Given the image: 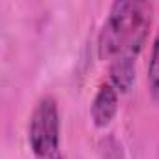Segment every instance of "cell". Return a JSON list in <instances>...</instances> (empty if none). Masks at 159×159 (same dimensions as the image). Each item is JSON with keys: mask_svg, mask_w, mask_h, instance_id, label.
<instances>
[{"mask_svg": "<svg viewBox=\"0 0 159 159\" xmlns=\"http://www.w3.org/2000/svg\"><path fill=\"white\" fill-rule=\"evenodd\" d=\"M148 90L152 99L159 105V30L155 32L153 43H152V52H150V62H148Z\"/></svg>", "mask_w": 159, "mask_h": 159, "instance_id": "cell-4", "label": "cell"}, {"mask_svg": "<svg viewBox=\"0 0 159 159\" xmlns=\"http://www.w3.org/2000/svg\"><path fill=\"white\" fill-rule=\"evenodd\" d=\"M60 111L52 96H43L28 118V146L34 159H62Z\"/></svg>", "mask_w": 159, "mask_h": 159, "instance_id": "cell-2", "label": "cell"}, {"mask_svg": "<svg viewBox=\"0 0 159 159\" xmlns=\"http://www.w3.org/2000/svg\"><path fill=\"white\" fill-rule=\"evenodd\" d=\"M99 152H101L103 159H125V153H124V148H122L120 140L112 135H107V137L101 139Z\"/></svg>", "mask_w": 159, "mask_h": 159, "instance_id": "cell-5", "label": "cell"}, {"mask_svg": "<svg viewBox=\"0 0 159 159\" xmlns=\"http://www.w3.org/2000/svg\"><path fill=\"white\" fill-rule=\"evenodd\" d=\"M153 8L142 0H120L109 10L98 34V56L111 64L135 60L140 54L152 26Z\"/></svg>", "mask_w": 159, "mask_h": 159, "instance_id": "cell-1", "label": "cell"}, {"mask_svg": "<svg viewBox=\"0 0 159 159\" xmlns=\"http://www.w3.org/2000/svg\"><path fill=\"white\" fill-rule=\"evenodd\" d=\"M118 105H120V92L107 81L103 83L90 105V118L92 124L98 129H105L112 124V120L118 114Z\"/></svg>", "mask_w": 159, "mask_h": 159, "instance_id": "cell-3", "label": "cell"}]
</instances>
